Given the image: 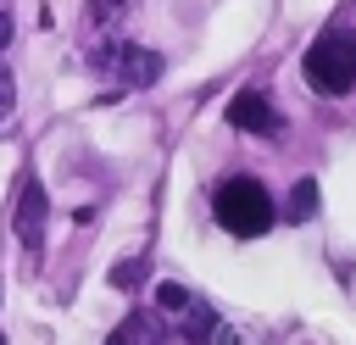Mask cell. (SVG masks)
Returning a JSON list of instances; mask_svg holds the SVG:
<instances>
[{
  "label": "cell",
  "mask_w": 356,
  "mask_h": 345,
  "mask_svg": "<svg viewBox=\"0 0 356 345\" xmlns=\"http://www.w3.org/2000/svg\"><path fill=\"white\" fill-rule=\"evenodd\" d=\"M211 211H217V223H222L234 239H261V234L278 223L273 195H267V189H261V178H250V172L222 178V184H217V195H211Z\"/></svg>",
  "instance_id": "obj_1"
},
{
  "label": "cell",
  "mask_w": 356,
  "mask_h": 345,
  "mask_svg": "<svg viewBox=\"0 0 356 345\" xmlns=\"http://www.w3.org/2000/svg\"><path fill=\"white\" fill-rule=\"evenodd\" d=\"M11 228H17V239H22L28 256L44 250V184H39V178H22V195H17V217H11Z\"/></svg>",
  "instance_id": "obj_5"
},
{
  "label": "cell",
  "mask_w": 356,
  "mask_h": 345,
  "mask_svg": "<svg viewBox=\"0 0 356 345\" xmlns=\"http://www.w3.org/2000/svg\"><path fill=\"white\" fill-rule=\"evenodd\" d=\"M0 345H6V334H0Z\"/></svg>",
  "instance_id": "obj_14"
},
{
  "label": "cell",
  "mask_w": 356,
  "mask_h": 345,
  "mask_svg": "<svg viewBox=\"0 0 356 345\" xmlns=\"http://www.w3.org/2000/svg\"><path fill=\"white\" fill-rule=\"evenodd\" d=\"M228 128H245V134L273 139V134L284 128V117H278V106H273L261 89H239V95L228 100Z\"/></svg>",
  "instance_id": "obj_4"
},
{
  "label": "cell",
  "mask_w": 356,
  "mask_h": 345,
  "mask_svg": "<svg viewBox=\"0 0 356 345\" xmlns=\"http://www.w3.org/2000/svg\"><path fill=\"white\" fill-rule=\"evenodd\" d=\"M300 72L317 95H345L356 89V28H323L312 50L300 56Z\"/></svg>",
  "instance_id": "obj_2"
},
{
  "label": "cell",
  "mask_w": 356,
  "mask_h": 345,
  "mask_svg": "<svg viewBox=\"0 0 356 345\" xmlns=\"http://www.w3.org/2000/svg\"><path fill=\"white\" fill-rule=\"evenodd\" d=\"M6 45H11V17L0 11V50H6Z\"/></svg>",
  "instance_id": "obj_13"
},
{
  "label": "cell",
  "mask_w": 356,
  "mask_h": 345,
  "mask_svg": "<svg viewBox=\"0 0 356 345\" xmlns=\"http://www.w3.org/2000/svg\"><path fill=\"white\" fill-rule=\"evenodd\" d=\"M184 323H189V339H195V345H239V334H234L211 306H200V300H189Z\"/></svg>",
  "instance_id": "obj_6"
},
{
  "label": "cell",
  "mask_w": 356,
  "mask_h": 345,
  "mask_svg": "<svg viewBox=\"0 0 356 345\" xmlns=\"http://www.w3.org/2000/svg\"><path fill=\"white\" fill-rule=\"evenodd\" d=\"M89 61H95V72H100L106 83H117V89H145V83L161 78V56L145 50V45H134V39H100V45L89 50Z\"/></svg>",
  "instance_id": "obj_3"
},
{
  "label": "cell",
  "mask_w": 356,
  "mask_h": 345,
  "mask_svg": "<svg viewBox=\"0 0 356 345\" xmlns=\"http://www.w3.org/2000/svg\"><path fill=\"white\" fill-rule=\"evenodd\" d=\"M122 11H128V0H89L83 22H89V33H106V28H117V22H122Z\"/></svg>",
  "instance_id": "obj_8"
},
{
  "label": "cell",
  "mask_w": 356,
  "mask_h": 345,
  "mask_svg": "<svg viewBox=\"0 0 356 345\" xmlns=\"http://www.w3.org/2000/svg\"><path fill=\"white\" fill-rule=\"evenodd\" d=\"M189 300H195V295H189L184 284H156V306H161L167 317H184V312H189Z\"/></svg>",
  "instance_id": "obj_9"
},
{
  "label": "cell",
  "mask_w": 356,
  "mask_h": 345,
  "mask_svg": "<svg viewBox=\"0 0 356 345\" xmlns=\"http://www.w3.org/2000/svg\"><path fill=\"white\" fill-rule=\"evenodd\" d=\"M11 106H17V78H11L6 67H0V122L11 117Z\"/></svg>",
  "instance_id": "obj_11"
},
{
  "label": "cell",
  "mask_w": 356,
  "mask_h": 345,
  "mask_svg": "<svg viewBox=\"0 0 356 345\" xmlns=\"http://www.w3.org/2000/svg\"><path fill=\"white\" fill-rule=\"evenodd\" d=\"M139 278H145V262H139V256H134V262H122V267H111V284H117V289H134Z\"/></svg>",
  "instance_id": "obj_10"
},
{
  "label": "cell",
  "mask_w": 356,
  "mask_h": 345,
  "mask_svg": "<svg viewBox=\"0 0 356 345\" xmlns=\"http://www.w3.org/2000/svg\"><path fill=\"white\" fill-rule=\"evenodd\" d=\"M106 345H134V323H128V328H117V334H111Z\"/></svg>",
  "instance_id": "obj_12"
},
{
  "label": "cell",
  "mask_w": 356,
  "mask_h": 345,
  "mask_svg": "<svg viewBox=\"0 0 356 345\" xmlns=\"http://www.w3.org/2000/svg\"><path fill=\"white\" fill-rule=\"evenodd\" d=\"M312 211H317V184H312V178H300V184L289 189L284 217H289V223H312Z\"/></svg>",
  "instance_id": "obj_7"
}]
</instances>
